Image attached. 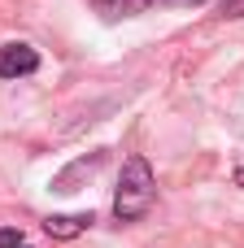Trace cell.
<instances>
[{"label": "cell", "instance_id": "1", "mask_svg": "<svg viewBox=\"0 0 244 248\" xmlns=\"http://www.w3.org/2000/svg\"><path fill=\"white\" fill-rule=\"evenodd\" d=\"M153 196H157V183H153L148 161L144 157H127L122 161V179H118V196H114L118 222H140L153 209Z\"/></svg>", "mask_w": 244, "mask_h": 248}, {"label": "cell", "instance_id": "2", "mask_svg": "<svg viewBox=\"0 0 244 248\" xmlns=\"http://www.w3.org/2000/svg\"><path fill=\"white\" fill-rule=\"evenodd\" d=\"M39 70V52L31 44H4L0 48V78H26Z\"/></svg>", "mask_w": 244, "mask_h": 248}, {"label": "cell", "instance_id": "3", "mask_svg": "<svg viewBox=\"0 0 244 248\" xmlns=\"http://www.w3.org/2000/svg\"><path fill=\"white\" fill-rule=\"evenodd\" d=\"M44 227H48L52 240H74V235H83L92 227V214H52Z\"/></svg>", "mask_w": 244, "mask_h": 248}, {"label": "cell", "instance_id": "4", "mask_svg": "<svg viewBox=\"0 0 244 248\" xmlns=\"http://www.w3.org/2000/svg\"><path fill=\"white\" fill-rule=\"evenodd\" d=\"M170 4H205V0H122L118 13H148V9H170Z\"/></svg>", "mask_w": 244, "mask_h": 248}, {"label": "cell", "instance_id": "5", "mask_svg": "<svg viewBox=\"0 0 244 248\" xmlns=\"http://www.w3.org/2000/svg\"><path fill=\"white\" fill-rule=\"evenodd\" d=\"M0 248H31V244H26L17 231H9V227H4V231H0Z\"/></svg>", "mask_w": 244, "mask_h": 248}, {"label": "cell", "instance_id": "6", "mask_svg": "<svg viewBox=\"0 0 244 248\" xmlns=\"http://www.w3.org/2000/svg\"><path fill=\"white\" fill-rule=\"evenodd\" d=\"M223 17H244V0H227L223 4Z\"/></svg>", "mask_w": 244, "mask_h": 248}, {"label": "cell", "instance_id": "7", "mask_svg": "<svg viewBox=\"0 0 244 248\" xmlns=\"http://www.w3.org/2000/svg\"><path fill=\"white\" fill-rule=\"evenodd\" d=\"M96 4H114V0H96Z\"/></svg>", "mask_w": 244, "mask_h": 248}]
</instances>
